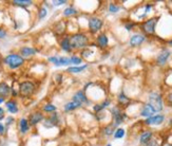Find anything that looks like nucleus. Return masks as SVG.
<instances>
[{"mask_svg":"<svg viewBox=\"0 0 172 146\" xmlns=\"http://www.w3.org/2000/svg\"><path fill=\"white\" fill-rule=\"evenodd\" d=\"M5 100H4V98H0V105H1V104L2 103H3V102H4Z\"/></svg>","mask_w":172,"mask_h":146,"instance_id":"a18cd8bd","label":"nucleus"},{"mask_svg":"<svg viewBox=\"0 0 172 146\" xmlns=\"http://www.w3.org/2000/svg\"><path fill=\"white\" fill-rule=\"evenodd\" d=\"M160 17H152L147 20H145L143 23L141 24V30L144 33V35H154L155 31H156V24L158 23Z\"/></svg>","mask_w":172,"mask_h":146,"instance_id":"20e7f679","label":"nucleus"},{"mask_svg":"<svg viewBox=\"0 0 172 146\" xmlns=\"http://www.w3.org/2000/svg\"><path fill=\"white\" fill-rule=\"evenodd\" d=\"M80 108V106L77 105L76 103H74L73 101H70L68 103H65L64 105V110L65 112H71V111H74V110Z\"/></svg>","mask_w":172,"mask_h":146,"instance_id":"bb28decb","label":"nucleus"},{"mask_svg":"<svg viewBox=\"0 0 172 146\" xmlns=\"http://www.w3.org/2000/svg\"><path fill=\"white\" fill-rule=\"evenodd\" d=\"M88 67H89V65H87V64L81 65V66H70V67L67 69V73H71V74L81 73V72H84Z\"/></svg>","mask_w":172,"mask_h":146,"instance_id":"b1692460","label":"nucleus"},{"mask_svg":"<svg viewBox=\"0 0 172 146\" xmlns=\"http://www.w3.org/2000/svg\"><path fill=\"white\" fill-rule=\"evenodd\" d=\"M71 59L68 56H58V65L57 67H70Z\"/></svg>","mask_w":172,"mask_h":146,"instance_id":"cd10ccee","label":"nucleus"},{"mask_svg":"<svg viewBox=\"0 0 172 146\" xmlns=\"http://www.w3.org/2000/svg\"><path fill=\"white\" fill-rule=\"evenodd\" d=\"M52 3H53L54 7H60V5H64L65 3H68L67 0H54V1H52Z\"/></svg>","mask_w":172,"mask_h":146,"instance_id":"4c0bfd02","label":"nucleus"},{"mask_svg":"<svg viewBox=\"0 0 172 146\" xmlns=\"http://www.w3.org/2000/svg\"><path fill=\"white\" fill-rule=\"evenodd\" d=\"M135 27H136V23H134V21H127V23H125V29L127 30L128 32L132 31Z\"/></svg>","mask_w":172,"mask_h":146,"instance_id":"f704fd0d","label":"nucleus"},{"mask_svg":"<svg viewBox=\"0 0 172 146\" xmlns=\"http://www.w3.org/2000/svg\"><path fill=\"white\" fill-rule=\"evenodd\" d=\"M125 134H126L125 129L122 128V127H118V128L115 129V131H114L113 137H114V139L115 140H119V139H122V138L125 137Z\"/></svg>","mask_w":172,"mask_h":146,"instance_id":"7c9ffc66","label":"nucleus"},{"mask_svg":"<svg viewBox=\"0 0 172 146\" xmlns=\"http://www.w3.org/2000/svg\"><path fill=\"white\" fill-rule=\"evenodd\" d=\"M78 14V11L75 9L73 5H70V7L65 8V9L62 11V15L64 17H71V16H74V15H77Z\"/></svg>","mask_w":172,"mask_h":146,"instance_id":"a878e982","label":"nucleus"},{"mask_svg":"<svg viewBox=\"0 0 172 146\" xmlns=\"http://www.w3.org/2000/svg\"><path fill=\"white\" fill-rule=\"evenodd\" d=\"M11 95V87L5 82L0 83V98H7Z\"/></svg>","mask_w":172,"mask_h":146,"instance_id":"4be33fe9","label":"nucleus"},{"mask_svg":"<svg viewBox=\"0 0 172 146\" xmlns=\"http://www.w3.org/2000/svg\"><path fill=\"white\" fill-rule=\"evenodd\" d=\"M48 13H49L48 8L43 5V7H41L39 10H38V19H39V20H42V19H45L48 16Z\"/></svg>","mask_w":172,"mask_h":146,"instance_id":"2f4dec72","label":"nucleus"},{"mask_svg":"<svg viewBox=\"0 0 172 146\" xmlns=\"http://www.w3.org/2000/svg\"><path fill=\"white\" fill-rule=\"evenodd\" d=\"M45 118V114L42 113V111H39V110L33 111L32 113H30L29 119H28L30 126H36L39 123H42Z\"/></svg>","mask_w":172,"mask_h":146,"instance_id":"9d476101","label":"nucleus"},{"mask_svg":"<svg viewBox=\"0 0 172 146\" xmlns=\"http://www.w3.org/2000/svg\"><path fill=\"white\" fill-rule=\"evenodd\" d=\"M35 91H36V86L31 81H24L19 84L18 93L22 98H30L34 94Z\"/></svg>","mask_w":172,"mask_h":146,"instance_id":"39448f33","label":"nucleus"},{"mask_svg":"<svg viewBox=\"0 0 172 146\" xmlns=\"http://www.w3.org/2000/svg\"><path fill=\"white\" fill-rule=\"evenodd\" d=\"M168 45H169V46H172V39L168 41Z\"/></svg>","mask_w":172,"mask_h":146,"instance_id":"49530a36","label":"nucleus"},{"mask_svg":"<svg viewBox=\"0 0 172 146\" xmlns=\"http://www.w3.org/2000/svg\"><path fill=\"white\" fill-rule=\"evenodd\" d=\"M4 118H5V111H4V109L2 108V107H0V122H1Z\"/></svg>","mask_w":172,"mask_h":146,"instance_id":"c03bdc74","label":"nucleus"},{"mask_svg":"<svg viewBox=\"0 0 172 146\" xmlns=\"http://www.w3.org/2000/svg\"><path fill=\"white\" fill-rule=\"evenodd\" d=\"M71 101H73L74 103H76L77 105H79L80 107L90 104V100H89L88 96H87V94H86V91H84L83 89L77 90V91H76L74 94H73L72 100H71Z\"/></svg>","mask_w":172,"mask_h":146,"instance_id":"6e6552de","label":"nucleus"},{"mask_svg":"<svg viewBox=\"0 0 172 146\" xmlns=\"http://www.w3.org/2000/svg\"><path fill=\"white\" fill-rule=\"evenodd\" d=\"M59 46H60V49L65 53H72V47H71V43H70V36H64L62 37L60 41H59Z\"/></svg>","mask_w":172,"mask_h":146,"instance_id":"a211bd4d","label":"nucleus"},{"mask_svg":"<svg viewBox=\"0 0 172 146\" xmlns=\"http://www.w3.org/2000/svg\"><path fill=\"white\" fill-rule=\"evenodd\" d=\"M71 59V65H74V66H81L83 64V58L80 56H77V55H72L70 56Z\"/></svg>","mask_w":172,"mask_h":146,"instance_id":"72a5a7b5","label":"nucleus"},{"mask_svg":"<svg viewBox=\"0 0 172 146\" xmlns=\"http://www.w3.org/2000/svg\"><path fill=\"white\" fill-rule=\"evenodd\" d=\"M61 119H60V115H59L58 112H53L49 115L48 118H45L42 122V126L45 128H53V127H57V126L60 125Z\"/></svg>","mask_w":172,"mask_h":146,"instance_id":"0eeeda50","label":"nucleus"},{"mask_svg":"<svg viewBox=\"0 0 172 146\" xmlns=\"http://www.w3.org/2000/svg\"><path fill=\"white\" fill-rule=\"evenodd\" d=\"M152 139H153V131L152 130H145L140 134V137H138L140 145L141 146L146 145L147 143H149Z\"/></svg>","mask_w":172,"mask_h":146,"instance_id":"2eb2a0df","label":"nucleus"},{"mask_svg":"<svg viewBox=\"0 0 172 146\" xmlns=\"http://www.w3.org/2000/svg\"><path fill=\"white\" fill-rule=\"evenodd\" d=\"M106 146H112V144H110V143H108V144L106 145Z\"/></svg>","mask_w":172,"mask_h":146,"instance_id":"de8ad7c7","label":"nucleus"},{"mask_svg":"<svg viewBox=\"0 0 172 146\" xmlns=\"http://www.w3.org/2000/svg\"><path fill=\"white\" fill-rule=\"evenodd\" d=\"M165 102L168 106H171L172 107V91L168 92L167 94L165 96Z\"/></svg>","mask_w":172,"mask_h":146,"instance_id":"c9c22d12","label":"nucleus"},{"mask_svg":"<svg viewBox=\"0 0 172 146\" xmlns=\"http://www.w3.org/2000/svg\"><path fill=\"white\" fill-rule=\"evenodd\" d=\"M148 104L154 109L155 112H160L164 109L163 95L157 91H152L148 94Z\"/></svg>","mask_w":172,"mask_h":146,"instance_id":"7ed1b4c3","label":"nucleus"},{"mask_svg":"<svg viewBox=\"0 0 172 146\" xmlns=\"http://www.w3.org/2000/svg\"><path fill=\"white\" fill-rule=\"evenodd\" d=\"M15 122V118L14 117H7L5 118V127H7V126L12 125V124H14Z\"/></svg>","mask_w":172,"mask_h":146,"instance_id":"e433bc0d","label":"nucleus"},{"mask_svg":"<svg viewBox=\"0 0 172 146\" xmlns=\"http://www.w3.org/2000/svg\"><path fill=\"white\" fill-rule=\"evenodd\" d=\"M172 52L169 48H164L160 50V52L158 53V55L156 56V59H155V63H156L157 66L160 67H164L166 64H167L168 59L170 58Z\"/></svg>","mask_w":172,"mask_h":146,"instance_id":"1a4fd4ad","label":"nucleus"},{"mask_svg":"<svg viewBox=\"0 0 172 146\" xmlns=\"http://www.w3.org/2000/svg\"><path fill=\"white\" fill-rule=\"evenodd\" d=\"M70 43L73 51H81L89 47V37L86 33L77 32L70 36Z\"/></svg>","mask_w":172,"mask_h":146,"instance_id":"f257e3e1","label":"nucleus"},{"mask_svg":"<svg viewBox=\"0 0 172 146\" xmlns=\"http://www.w3.org/2000/svg\"><path fill=\"white\" fill-rule=\"evenodd\" d=\"M117 103L121 108H126L131 104V98L124 91H121L118 95H117Z\"/></svg>","mask_w":172,"mask_h":146,"instance_id":"dca6fc26","label":"nucleus"},{"mask_svg":"<svg viewBox=\"0 0 172 146\" xmlns=\"http://www.w3.org/2000/svg\"><path fill=\"white\" fill-rule=\"evenodd\" d=\"M13 5L15 7H19V8H28L30 5H32L34 2L32 0H14L12 1Z\"/></svg>","mask_w":172,"mask_h":146,"instance_id":"393cba45","label":"nucleus"},{"mask_svg":"<svg viewBox=\"0 0 172 146\" xmlns=\"http://www.w3.org/2000/svg\"><path fill=\"white\" fill-rule=\"evenodd\" d=\"M5 107H7V111H9L11 114H16V113H18V111H19L18 103H17V101L14 100V98H11V100L5 102Z\"/></svg>","mask_w":172,"mask_h":146,"instance_id":"f3484780","label":"nucleus"},{"mask_svg":"<svg viewBox=\"0 0 172 146\" xmlns=\"http://www.w3.org/2000/svg\"><path fill=\"white\" fill-rule=\"evenodd\" d=\"M5 131H7V127L4 126V124H2L0 122V136H3L5 133Z\"/></svg>","mask_w":172,"mask_h":146,"instance_id":"37998d69","label":"nucleus"},{"mask_svg":"<svg viewBox=\"0 0 172 146\" xmlns=\"http://www.w3.org/2000/svg\"><path fill=\"white\" fill-rule=\"evenodd\" d=\"M96 46L100 49H107L109 46V37L106 33H99L96 36Z\"/></svg>","mask_w":172,"mask_h":146,"instance_id":"ddd939ff","label":"nucleus"},{"mask_svg":"<svg viewBox=\"0 0 172 146\" xmlns=\"http://www.w3.org/2000/svg\"><path fill=\"white\" fill-rule=\"evenodd\" d=\"M7 32L5 31L4 29L0 28V40H1V39H4V38L7 37Z\"/></svg>","mask_w":172,"mask_h":146,"instance_id":"a19ab883","label":"nucleus"},{"mask_svg":"<svg viewBox=\"0 0 172 146\" xmlns=\"http://www.w3.org/2000/svg\"><path fill=\"white\" fill-rule=\"evenodd\" d=\"M154 113H156V112L154 111V109L152 108V107L150 106L148 103L144 104L143 107H141V112H140L141 117L146 118V119H148V118L152 117V115H154Z\"/></svg>","mask_w":172,"mask_h":146,"instance_id":"aec40b11","label":"nucleus"},{"mask_svg":"<svg viewBox=\"0 0 172 146\" xmlns=\"http://www.w3.org/2000/svg\"><path fill=\"white\" fill-rule=\"evenodd\" d=\"M103 27V20L99 16H91L88 19V29L91 34H97Z\"/></svg>","mask_w":172,"mask_h":146,"instance_id":"423d86ee","label":"nucleus"},{"mask_svg":"<svg viewBox=\"0 0 172 146\" xmlns=\"http://www.w3.org/2000/svg\"><path fill=\"white\" fill-rule=\"evenodd\" d=\"M30 124H29V121L28 119L26 118H21L19 120V124H18V128H19V133L21 134H26L30 131Z\"/></svg>","mask_w":172,"mask_h":146,"instance_id":"412c9836","label":"nucleus"},{"mask_svg":"<svg viewBox=\"0 0 172 146\" xmlns=\"http://www.w3.org/2000/svg\"><path fill=\"white\" fill-rule=\"evenodd\" d=\"M111 103H112L111 98H106V100H103L102 103L95 104L93 106V111L95 113H99V112L103 111L106 108H108V107L111 105Z\"/></svg>","mask_w":172,"mask_h":146,"instance_id":"6ab92c4d","label":"nucleus"},{"mask_svg":"<svg viewBox=\"0 0 172 146\" xmlns=\"http://www.w3.org/2000/svg\"><path fill=\"white\" fill-rule=\"evenodd\" d=\"M42 111L45 112V113H53V112H56L57 111V107L55 105H53V104H45V105L42 106Z\"/></svg>","mask_w":172,"mask_h":146,"instance_id":"c85d7f7f","label":"nucleus"},{"mask_svg":"<svg viewBox=\"0 0 172 146\" xmlns=\"http://www.w3.org/2000/svg\"><path fill=\"white\" fill-rule=\"evenodd\" d=\"M65 28H67V23H65V21L60 20V21H58V23H56L55 24H54L53 30H54V32H55V34L64 35V32H65Z\"/></svg>","mask_w":172,"mask_h":146,"instance_id":"5701e85b","label":"nucleus"},{"mask_svg":"<svg viewBox=\"0 0 172 146\" xmlns=\"http://www.w3.org/2000/svg\"><path fill=\"white\" fill-rule=\"evenodd\" d=\"M147 37L145 36L144 34H141V33H135V34H133L132 36L130 37L129 39V45L130 47H132V48H137V47H141L143 43L146 41Z\"/></svg>","mask_w":172,"mask_h":146,"instance_id":"9b49d317","label":"nucleus"},{"mask_svg":"<svg viewBox=\"0 0 172 146\" xmlns=\"http://www.w3.org/2000/svg\"><path fill=\"white\" fill-rule=\"evenodd\" d=\"M165 122V115L164 114H154L144 121L146 126H158Z\"/></svg>","mask_w":172,"mask_h":146,"instance_id":"f8f14e48","label":"nucleus"},{"mask_svg":"<svg viewBox=\"0 0 172 146\" xmlns=\"http://www.w3.org/2000/svg\"><path fill=\"white\" fill-rule=\"evenodd\" d=\"M143 146H160V144H158L156 139H152L149 143H147L146 145H143Z\"/></svg>","mask_w":172,"mask_h":146,"instance_id":"58836bf2","label":"nucleus"},{"mask_svg":"<svg viewBox=\"0 0 172 146\" xmlns=\"http://www.w3.org/2000/svg\"><path fill=\"white\" fill-rule=\"evenodd\" d=\"M54 78H55V81L57 82V83H60L62 82V79H64V76H62V74H60V73H57L55 76H54Z\"/></svg>","mask_w":172,"mask_h":146,"instance_id":"79ce46f5","label":"nucleus"},{"mask_svg":"<svg viewBox=\"0 0 172 146\" xmlns=\"http://www.w3.org/2000/svg\"><path fill=\"white\" fill-rule=\"evenodd\" d=\"M37 53V50L33 47H21L19 49V55L23 58H29V57L35 56Z\"/></svg>","mask_w":172,"mask_h":146,"instance_id":"4468645a","label":"nucleus"},{"mask_svg":"<svg viewBox=\"0 0 172 146\" xmlns=\"http://www.w3.org/2000/svg\"><path fill=\"white\" fill-rule=\"evenodd\" d=\"M152 8H153V4L152 3H147L146 5H145V13L144 14H148V13H150V11L152 10Z\"/></svg>","mask_w":172,"mask_h":146,"instance_id":"ea45409f","label":"nucleus"},{"mask_svg":"<svg viewBox=\"0 0 172 146\" xmlns=\"http://www.w3.org/2000/svg\"><path fill=\"white\" fill-rule=\"evenodd\" d=\"M108 11L112 14H116L121 11V5H118L117 3H114V2H111L108 5Z\"/></svg>","mask_w":172,"mask_h":146,"instance_id":"473e14b6","label":"nucleus"},{"mask_svg":"<svg viewBox=\"0 0 172 146\" xmlns=\"http://www.w3.org/2000/svg\"><path fill=\"white\" fill-rule=\"evenodd\" d=\"M26 63V59L23 57H21L20 55L17 53H11L7 54V56L3 58V64L7 66L11 70H15L20 67H22Z\"/></svg>","mask_w":172,"mask_h":146,"instance_id":"f03ea898","label":"nucleus"},{"mask_svg":"<svg viewBox=\"0 0 172 146\" xmlns=\"http://www.w3.org/2000/svg\"><path fill=\"white\" fill-rule=\"evenodd\" d=\"M115 129L116 128H114L112 124H109V125L105 126V127L103 128V133L105 134L106 137L113 136V133H114V131H115Z\"/></svg>","mask_w":172,"mask_h":146,"instance_id":"c756f323","label":"nucleus"}]
</instances>
